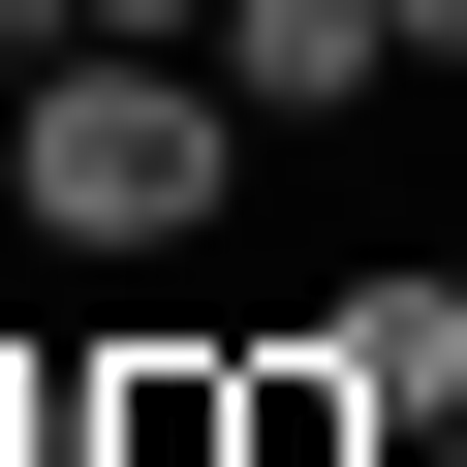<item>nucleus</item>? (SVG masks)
<instances>
[{"instance_id": "obj_8", "label": "nucleus", "mask_w": 467, "mask_h": 467, "mask_svg": "<svg viewBox=\"0 0 467 467\" xmlns=\"http://www.w3.org/2000/svg\"><path fill=\"white\" fill-rule=\"evenodd\" d=\"M405 467H467V405H436V436H405Z\"/></svg>"}, {"instance_id": "obj_3", "label": "nucleus", "mask_w": 467, "mask_h": 467, "mask_svg": "<svg viewBox=\"0 0 467 467\" xmlns=\"http://www.w3.org/2000/svg\"><path fill=\"white\" fill-rule=\"evenodd\" d=\"M312 343L374 374V436H436V405H467V250H374V281H312Z\"/></svg>"}, {"instance_id": "obj_2", "label": "nucleus", "mask_w": 467, "mask_h": 467, "mask_svg": "<svg viewBox=\"0 0 467 467\" xmlns=\"http://www.w3.org/2000/svg\"><path fill=\"white\" fill-rule=\"evenodd\" d=\"M218 94H250V125H374L436 63H405V0H218Z\"/></svg>"}, {"instance_id": "obj_5", "label": "nucleus", "mask_w": 467, "mask_h": 467, "mask_svg": "<svg viewBox=\"0 0 467 467\" xmlns=\"http://www.w3.org/2000/svg\"><path fill=\"white\" fill-rule=\"evenodd\" d=\"M63 32H94V0H0V94H32V63H63Z\"/></svg>"}, {"instance_id": "obj_7", "label": "nucleus", "mask_w": 467, "mask_h": 467, "mask_svg": "<svg viewBox=\"0 0 467 467\" xmlns=\"http://www.w3.org/2000/svg\"><path fill=\"white\" fill-rule=\"evenodd\" d=\"M405 63H467V0H405Z\"/></svg>"}, {"instance_id": "obj_6", "label": "nucleus", "mask_w": 467, "mask_h": 467, "mask_svg": "<svg viewBox=\"0 0 467 467\" xmlns=\"http://www.w3.org/2000/svg\"><path fill=\"white\" fill-rule=\"evenodd\" d=\"M94 32H156V63H218V0H94Z\"/></svg>"}, {"instance_id": "obj_1", "label": "nucleus", "mask_w": 467, "mask_h": 467, "mask_svg": "<svg viewBox=\"0 0 467 467\" xmlns=\"http://www.w3.org/2000/svg\"><path fill=\"white\" fill-rule=\"evenodd\" d=\"M250 94L218 63H156V32H63L32 94H0V218H32V250H94V281H187L218 218H250Z\"/></svg>"}, {"instance_id": "obj_4", "label": "nucleus", "mask_w": 467, "mask_h": 467, "mask_svg": "<svg viewBox=\"0 0 467 467\" xmlns=\"http://www.w3.org/2000/svg\"><path fill=\"white\" fill-rule=\"evenodd\" d=\"M218 405H250V467H405V436H374V374H343V343H250V374H218Z\"/></svg>"}]
</instances>
